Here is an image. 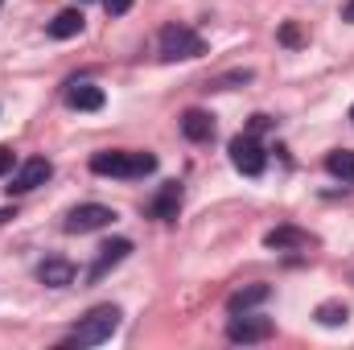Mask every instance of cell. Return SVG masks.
Segmentation results:
<instances>
[{
    "mask_svg": "<svg viewBox=\"0 0 354 350\" xmlns=\"http://www.w3.org/2000/svg\"><path fill=\"white\" fill-rule=\"evenodd\" d=\"M128 252H132V239H111V243H103V248H99V260L91 268V280H103L120 260H128Z\"/></svg>",
    "mask_w": 354,
    "mask_h": 350,
    "instance_id": "cell-8",
    "label": "cell"
},
{
    "mask_svg": "<svg viewBox=\"0 0 354 350\" xmlns=\"http://www.w3.org/2000/svg\"><path fill=\"white\" fill-rule=\"evenodd\" d=\"M54 174V165L46 161V157H29V161H21V169L12 174L8 181V194H29V190H37V185H46Z\"/></svg>",
    "mask_w": 354,
    "mask_h": 350,
    "instance_id": "cell-6",
    "label": "cell"
},
{
    "mask_svg": "<svg viewBox=\"0 0 354 350\" xmlns=\"http://www.w3.org/2000/svg\"><path fill=\"white\" fill-rule=\"evenodd\" d=\"M181 132H185V140L202 145V140H210V136H214V116H210V111L189 107V111L181 116Z\"/></svg>",
    "mask_w": 354,
    "mask_h": 350,
    "instance_id": "cell-9",
    "label": "cell"
},
{
    "mask_svg": "<svg viewBox=\"0 0 354 350\" xmlns=\"http://www.w3.org/2000/svg\"><path fill=\"white\" fill-rule=\"evenodd\" d=\"M326 169L338 177V181H354V149H334L326 157Z\"/></svg>",
    "mask_w": 354,
    "mask_h": 350,
    "instance_id": "cell-16",
    "label": "cell"
},
{
    "mask_svg": "<svg viewBox=\"0 0 354 350\" xmlns=\"http://www.w3.org/2000/svg\"><path fill=\"white\" fill-rule=\"evenodd\" d=\"M103 8H107L111 17H120V12H128V8H132V0H103Z\"/></svg>",
    "mask_w": 354,
    "mask_h": 350,
    "instance_id": "cell-20",
    "label": "cell"
},
{
    "mask_svg": "<svg viewBox=\"0 0 354 350\" xmlns=\"http://www.w3.org/2000/svg\"><path fill=\"white\" fill-rule=\"evenodd\" d=\"M91 169L99 177H145L157 169V157L153 153H95L91 157Z\"/></svg>",
    "mask_w": 354,
    "mask_h": 350,
    "instance_id": "cell-2",
    "label": "cell"
},
{
    "mask_svg": "<svg viewBox=\"0 0 354 350\" xmlns=\"http://www.w3.org/2000/svg\"><path fill=\"white\" fill-rule=\"evenodd\" d=\"M342 21H351V25H354V0L346 4V8H342Z\"/></svg>",
    "mask_w": 354,
    "mask_h": 350,
    "instance_id": "cell-22",
    "label": "cell"
},
{
    "mask_svg": "<svg viewBox=\"0 0 354 350\" xmlns=\"http://www.w3.org/2000/svg\"><path fill=\"white\" fill-rule=\"evenodd\" d=\"M268 248H276V252H284V248H309L313 239H309V231H297V227H276V231H268L264 235Z\"/></svg>",
    "mask_w": 354,
    "mask_h": 350,
    "instance_id": "cell-15",
    "label": "cell"
},
{
    "mask_svg": "<svg viewBox=\"0 0 354 350\" xmlns=\"http://www.w3.org/2000/svg\"><path fill=\"white\" fill-rule=\"evenodd\" d=\"M37 280H41V284H50V288H66V284L75 280V264H66V260H46L41 268H37Z\"/></svg>",
    "mask_w": 354,
    "mask_h": 350,
    "instance_id": "cell-14",
    "label": "cell"
},
{
    "mask_svg": "<svg viewBox=\"0 0 354 350\" xmlns=\"http://www.w3.org/2000/svg\"><path fill=\"white\" fill-rule=\"evenodd\" d=\"M12 161H17V157H12V149H8V145H0V177L12 174Z\"/></svg>",
    "mask_w": 354,
    "mask_h": 350,
    "instance_id": "cell-19",
    "label": "cell"
},
{
    "mask_svg": "<svg viewBox=\"0 0 354 350\" xmlns=\"http://www.w3.org/2000/svg\"><path fill=\"white\" fill-rule=\"evenodd\" d=\"M268 297H272V288H268V284H248V288H239V293H231V301H227V309H231V313H248V309H256V305H264Z\"/></svg>",
    "mask_w": 354,
    "mask_h": 350,
    "instance_id": "cell-13",
    "label": "cell"
},
{
    "mask_svg": "<svg viewBox=\"0 0 354 350\" xmlns=\"http://www.w3.org/2000/svg\"><path fill=\"white\" fill-rule=\"evenodd\" d=\"M227 338L231 342H268L272 338V317H239V313H231V326H227Z\"/></svg>",
    "mask_w": 354,
    "mask_h": 350,
    "instance_id": "cell-7",
    "label": "cell"
},
{
    "mask_svg": "<svg viewBox=\"0 0 354 350\" xmlns=\"http://www.w3.org/2000/svg\"><path fill=\"white\" fill-rule=\"evenodd\" d=\"M79 33H83V8H62V12L50 21V37H54V42L79 37Z\"/></svg>",
    "mask_w": 354,
    "mask_h": 350,
    "instance_id": "cell-12",
    "label": "cell"
},
{
    "mask_svg": "<svg viewBox=\"0 0 354 350\" xmlns=\"http://www.w3.org/2000/svg\"><path fill=\"white\" fill-rule=\"evenodd\" d=\"M120 317H124V313H120L115 305H95L87 317L75 326V334H71L66 342H71V347H99V342H107V338L120 330Z\"/></svg>",
    "mask_w": 354,
    "mask_h": 350,
    "instance_id": "cell-1",
    "label": "cell"
},
{
    "mask_svg": "<svg viewBox=\"0 0 354 350\" xmlns=\"http://www.w3.org/2000/svg\"><path fill=\"white\" fill-rule=\"evenodd\" d=\"M280 42H284V46H301L305 37H301V29H297V25H280Z\"/></svg>",
    "mask_w": 354,
    "mask_h": 350,
    "instance_id": "cell-18",
    "label": "cell"
},
{
    "mask_svg": "<svg viewBox=\"0 0 354 350\" xmlns=\"http://www.w3.org/2000/svg\"><path fill=\"white\" fill-rule=\"evenodd\" d=\"M115 219V210L111 206H99V202H87V206H75L71 214H66V231L71 235H91V231H103L107 223Z\"/></svg>",
    "mask_w": 354,
    "mask_h": 350,
    "instance_id": "cell-5",
    "label": "cell"
},
{
    "mask_svg": "<svg viewBox=\"0 0 354 350\" xmlns=\"http://www.w3.org/2000/svg\"><path fill=\"white\" fill-rule=\"evenodd\" d=\"M66 103L79 107V111H99L103 107V87H95V83H71L66 87Z\"/></svg>",
    "mask_w": 354,
    "mask_h": 350,
    "instance_id": "cell-11",
    "label": "cell"
},
{
    "mask_svg": "<svg viewBox=\"0 0 354 350\" xmlns=\"http://www.w3.org/2000/svg\"><path fill=\"white\" fill-rule=\"evenodd\" d=\"M268 124H272V120H268V116H252V132H264Z\"/></svg>",
    "mask_w": 354,
    "mask_h": 350,
    "instance_id": "cell-21",
    "label": "cell"
},
{
    "mask_svg": "<svg viewBox=\"0 0 354 350\" xmlns=\"http://www.w3.org/2000/svg\"><path fill=\"white\" fill-rule=\"evenodd\" d=\"M346 317H351V309H346V305H334V301L317 309V322H322V326H342Z\"/></svg>",
    "mask_w": 354,
    "mask_h": 350,
    "instance_id": "cell-17",
    "label": "cell"
},
{
    "mask_svg": "<svg viewBox=\"0 0 354 350\" xmlns=\"http://www.w3.org/2000/svg\"><path fill=\"white\" fill-rule=\"evenodd\" d=\"M231 165H235L239 174H248V177L264 174L268 157H264V149H260V140H256L252 132H243V136H235V140H231Z\"/></svg>",
    "mask_w": 354,
    "mask_h": 350,
    "instance_id": "cell-4",
    "label": "cell"
},
{
    "mask_svg": "<svg viewBox=\"0 0 354 350\" xmlns=\"http://www.w3.org/2000/svg\"><path fill=\"white\" fill-rule=\"evenodd\" d=\"M351 120H354V107H351Z\"/></svg>",
    "mask_w": 354,
    "mask_h": 350,
    "instance_id": "cell-23",
    "label": "cell"
},
{
    "mask_svg": "<svg viewBox=\"0 0 354 350\" xmlns=\"http://www.w3.org/2000/svg\"><path fill=\"white\" fill-rule=\"evenodd\" d=\"M177 210H181V185H177V181H165V185H161V194L153 198L149 214H153V219H165V223H169V219H177Z\"/></svg>",
    "mask_w": 354,
    "mask_h": 350,
    "instance_id": "cell-10",
    "label": "cell"
},
{
    "mask_svg": "<svg viewBox=\"0 0 354 350\" xmlns=\"http://www.w3.org/2000/svg\"><path fill=\"white\" fill-rule=\"evenodd\" d=\"M198 54H206V42H202L194 29H185V25H169V29H161V58H165V62L198 58Z\"/></svg>",
    "mask_w": 354,
    "mask_h": 350,
    "instance_id": "cell-3",
    "label": "cell"
}]
</instances>
